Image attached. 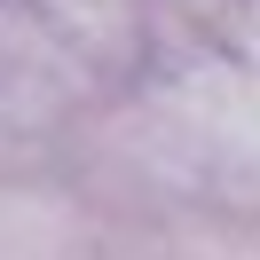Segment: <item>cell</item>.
Instances as JSON below:
<instances>
[{
	"label": "cell",
	"mask_w": 260,
	"mask_h": 260,
	"mask_svg": "<svg viewBox=\"0 0 260 260\" xmlns=\"http://www.w3.org/2000/svg\"><path fill=\"white\" fill-rule=\"evenodd\" d=\"M55 24V40H63L71 55H87V63L103 71H126L142 63V40H150V0H40Z\"/></svg>",
	"instance_id": "obj_1"
}]
</instances>
